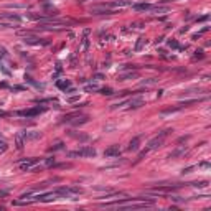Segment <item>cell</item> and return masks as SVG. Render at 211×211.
Returning <instances> with one entry per match:
<instances>
[{
  "mask_svg": "<svg viewBox=\"0 0 211 211\" xmlns=\"http://www.w3.org/2000/svg\"><path fill=\"white\" fill-rule=\"evenodd\" d=\"M170 132H173L171 129H167V130H163L160 135H157V137H154L150 142H148V150H157V148H160L162 145H163V142H165V137L170 134Z\"/></svg>",
  "mask_w": 211,
  "mask_h": 211,
  "instance_id": "cell-2",
  "label": "cell"
},
{
  "mask_svg": "<svg viewBox=\"0 0 211 211\" xmlns=\"http://www.w3.org/2000/svg\"><path fill=\"white\" fill-rule=\"evenodd\" d=\"M130 78H135V74H134V73L120 74V76H119V81H126V79H130Z\"/></svg>",
  "mask_w": 211,
  "mask_h": 211,
  "instance_id": "cell-18",
  "label": "cell"
},
{
  "mask_svg": "<svg viewBox=\"0 0 211 211\" xmlns=\"http://www.w3.org/2000/svg\"><path fill=\"white\" fill-rule=\"evenodd\" d=\"M94 155H96V150L92 147H83L78 152H71L69 157H94Z\"/></svg>",
  "mask_w": 211,
  "mask_h": 211,
  "instance_id": "cell-3",
  "label": "cell"
},
{
  "mask_svg": "<svg viewBox=\"0 0 211 211\" xmlns=\"http://www.w3.org/2000/svg\"><path fill=\"white\" fill-rule=\"evenodd\" d=\"M5 148H7V143L3 140H0V150H5Z\"/></svg>",
  "mask_w": 211,
  "mask_h": 211,
  "instance_id": "cell-24",
  "label": "cell"
},
{
  "mask_svg": "<svg viewBox=\"0 0 211 211\" xmlns=\"http://www.w3.org/2000/svg\"><path fill=\"white\" fill-rule=\"evenodd\" d=\"M53 163H55V158H48V160H46V167H51Z\"/></svg>",
  "mask_w": 211,
  "mask_h": 211,
  "instance_id": "cell-23",
  "label": "cell"
},
{
  "mask_svg": "<svg viewBox=\"0 0 211 211\" xmlns=\"http://www.w3.org/2000/svg\"><path fill=\"white\" fill-rule=\"evenodd\" d=\"M143 45H147V40H145V38H139L137 45H135V48H134V50H135V51H140V50L143 48Z\"/></svg>",
  "mask_w": 211,
  "mask_h": 211,
  "instance_id": "cell-15",
  "label": "cell"
},
{
  "mask_svg": "<svg viewBox=\"0 0 211 211\" xmlns=\"http://www.w3.org/2000/svg\"><path fill=\"white\" fill-rule=\"evenodd\" d=\"M139 145H140V137H134L130 140V143H129L127 150L129 152H135V150H139Z\"/></svg>",
  "mask_w": 211,
  "mask_h": 211,
  "instance_id": "cell-9",
  "label": "cell"
},
{
  "mask_svg": "<svg viewBox=\"0 0 211 211\" xmlns=\"http://www.w3.org/2000/svg\"><path fill=\"white\" fill-rule=\"evenodd\" d=\"M23 139H25V134H23V132H18L17 135H15V145H17L18 150H22L23 145H25V140H23Z\"/></svg>",
  "mask_w": 211,
  "mask_h": 211,
  "instance_id": "cell-8",
  "label": "cell"
},
{
  "mask_svg": "<svg viewBox=\"0 0 211 211\" xmlns=\"http://www.w3.org/2000/svg\"><path fill=\"white\" fill-rule=\"evenodd\" d=\"M101 94H104V96H112L114 91H112L111 87H104V89H101Z\"/></svg>",
  "mask_w": 211,
  "mask_h": 211,
  "instance_id": "cell-20",
  "label": "cell"
},
{
  "mask_svg": "<svg viewBox=\"0 0 211 211\" xmlns=\"http://www.w3.org/2000/svg\"><path fill=\"white\" fill-rule=\"evenodd\" d=\"M127 104H129V107L130 109H139V107H142L143 106V99L142 97H134V99H130Z\"/></svg>",
  "mask_w": 211,
  "mask_h": 211,
  "instance_id": "cell-7",
  "label": "cell"
},
{
  "mask_svg": "<svg viewBox=\"0 0 211 211\" xmlns=\"http://www.w3.org/2000/svg\"><path fill=\"white\" fill-rule=\"evenodd\" d=\"M56 86L59 87V89H64V91H66V89H69V87H71V83H69L68 79H63V81H58Z\"/></svg>",
  "mask_w": 211,
  "mask_h": 211,
  "instance_id": "cell-11",
  "label": "cell"
},
{
  "mask_svg": "<svg viewBox=\"0 0 211 211\" xmlns=\"http://www.w3.org/2000/svg\"><path fill=\"white\" fill-rule=\"evenodd\" d=\"M27 43H28V45H46V43H48V41H38V38H27Z\"/></svg>",
  "mask_w": 211,
  "mask_h": 211,
  "instance_id": "cell-14",
  "label": "cell"
},
{
  "mask_svg": "<svg viewBox=\"0 0 211 211\" xmlns=\"http://www.w3.org/2000/svg\"><path fill=\"white\" fill-rule=\"evenodd\" d=\"M154 201L152 200H122V201H112V203H102V206H117V208H147L152 206Z\"/></svg>",
  "mask_w": 211,
  "mask_h": 211,
  "instance_id": "cell-1",
  "label": "cell"
},
{
  "mask_svg": "<svg viewBox=\"0 0 211 211\" xmlns=\"http://www.w3.org/2000/svg\"><path fill=\"white\" fill-rule=\"evenodd\" d=\"M152 13H165V12H168V7H150V10Z\"/></svg>",
  "mask_w": 211,
  "mask_h": 211,
  "instance_id": "cell-12",
  "label": "cell"
},
{
  "mask_svg": "<svg viewBox=\"0 0 211 211\" xmlns=\"http://www.w3.org/2000/svg\"><path fill=\"white\" fill-rule=\"evenodd\" d=\"M129 5H134L132 3V0H115V2H112V3H109L107 7H129Z\"/></svg>",
  "mask_w": 211,
  "mask_h": 211,
  "instance_id": "cell-10",
  "label": "cell"
},
{
  "mask_svg": "<svg viewBox=\"0 0 211 211\" xmlns=\"http://www.w3.org/2000/svg\"><path fill=\"white\" fill-rule=\"evenodd\" d=\"M25 139H38L40 137V132H23Z\"/></svg>",
  "mask_w": 211,
  "mask_h": 211,
  "instance_id": "cell-16",
  "label": "cell"
},
{
  "mask_svg": "<svg viewBox=\"0 0 211 211\" xmlns=\"http://www.w3.org/2000/svg\"><path fill=\"white\" fill-rule=\"evenodd\" d=\"M45 109L41 107H35V109H28V111H20L18 115H22V117H35V115H38L40 112H43Z\"/></svg>",
  "mask_w": 211,
  "mask_h": 211,
  "instance_id": "cell-4",
  "label": "cell"
},
{
  "mask_svg": "<svg viewBox=\"0 0 211 211\" xmlns=\"http://www.w3.org/2000/svg\"><path fill=\"white\" fill-rule=\"evenodd\" d=\"M150 7H152V5H148V3H135V5H134V8H135V10L147 12V10H150Z\"/></svg>",
  "mask_w": 211,
  "mask_h": 211,
  "instance_id": "cell-13",
  "label": "cell"
},
{
  "mask_svg": "<svg viewBox=\"0 0 211 211\" xmlns=\"http://www.w3.org/2000/svg\"><path fill=\"white\" fill-rule=\"evenodd\" d=\"M168 46H170V48H178V43L175 40H170L168 41Z\"/></svg>",
  "mask_w": 211,
  "mask_h": 211,
  "instance_id": "cell-21",
  "label": "cell"
},
{
  "mask_svg": "<svg viewBox=\"0 0 211 211\" xmlns=\"http://www.w3.org/2000/svg\"><path fill=\"white\" fill-rule=\"evenodd\" d=\"M84 122H87V117H86V115H83V117H78V120H73L74 126H79V124H84Z\"/></svg>",
  "mask_w": 211,
  "mask_h": 211,
  "instance_id": "cell-19",
  "label": "cell"
},
{
  "mask_svg": "<svg viewBox=\"0 0 211 211\" xmlns=\"http://www.w3.org/2000/svg\"><path fill=\"white\" fill-rule=\"evenodd\" d=\"M119 154H120L119 145H111V147L106 148V152H104V155H106V157H117Z\"/></svg>",
  "mask_w": 211,
  "mask_h": 211,
  "instance_id": "cell-6",
  "label": "cell"
},
{
  "mask_svg": "<svg viewBox=\"0 0 211 211\" xmlns=\"http://www.w3.org/2000/svg\"><path fill=\"white\" fill-rule=\"evenodd\" d=\"M59 148H63V143H61V142H58L55 147H51V150H59Z\"/></svg>",
  "mask_w": 211,
  "mask_h": 211,
  "instance_id": "cell-22",
  "label": "cell"
},
{
  "mask_svg": "<svg viewBox=\"0 0 211 211\" xmlns=\"http://www.w3.org/2000/svg\"><path fill=\"white\" fill-rule=\"evenodd\" d=\"M38 163V158H28V160H23V162H20L18 163V167H20V170H30L31 167H35Z\"/></svg>",
  "mask_w": 211,
  "mask_h": 211,
  "instance_id": "cell-5",
  "label": "cell"
},
{
  "mask_svg": "<svg viewBox=\"0 0 211 211\" xmlns=\"http://www.w3.org/2000/svg\"><path fill=\"white\" fill-rule=\"evenodd\" d=\"M182 154H185V147H180L178 150H175V152L170 155V158H177L178 155H182Z\"/></svg>",
  "mask_w": 211,
  "mask_h": 211,
  "instance_id": "cell-17",
  "label": "cell"
}]
</instances>
